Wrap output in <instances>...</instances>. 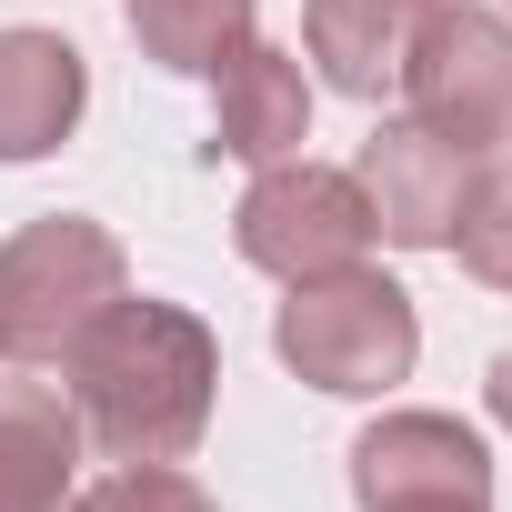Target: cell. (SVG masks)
Here are the masks:
<instances>
[{"instance_id": "4fadbf2b", "label": "cell", "mask_w": 512, "mask_h": 512, "mask_svg": "<svg viewBox=\"0 0 512 512\" xmlns=\"http://www.w3.org/2000/svg\"><path fill=\"white\" fill-rule=\"evenodd\" d=\"M71 512H221L181 462H111L101 482L71 492Z\"/></svg>"}, {"instance_id": "7a4b0ae2", "label": "cell", "mask_w": 512, "mask_h": 512, "mask_svg": "<svg viewBox=\"0 0 512 512\" xmlns=\"http://www.w3.org/2000/svg\"><path fill=\"white\" fill-rule=\"evenodd\" d=\"M292 302L272 312V352L332 392V402H382L392 382H412L422 362V312L402 282H382L372 262H342L322 282H282Z\"/></svg>"}, {"instance_id": "5b68a950", "label": "cell", "mask_w": 512, "mask_h": 512, "mask_svg": "<svg viewBox=\"0 0 512 512\" xmlns=\"http://www.w3.org/2000/svg\"><path fill=\"white\" fill-rule=\"evenodd\" d=\"M231 241H241V262L272 272V282H322V272L362 262L382 231H372V201H362L352 171L292 151V161H272V171H251V191H241V211H231Z\"/></svg>"}, {"instance_id": "e0dca14e", "label": "cell", "mask_w": 512, "mask_h": 512, "mask_svg": "<svg viewBox=\"0 0 512 512\" xmlns=\"http://www.w3.org/2000/svg\"><path fill=\"white\" fill-rule=\"evenodd\" d=\"M502 21H512V0H502Z\"/></svg>"}, {"instance_id": "6da1fadb", "label": "cell", "mask_w": 512, "mask_h": 512, "mask_svg": "<svg viewBox=\"0 0 512 512\" xmlns=\"http://www.w3.org/2000/svg\"><path fill=\"white\" fill-rule=\"evenodd\" d=\"M211 392H221L211 322L151 292L101 302L61 352V402L81 412V442L111 462H181L211 432Z\"/></svg>"}, {"instance_id": "5bb4252c", "label": "cell", "mask_w": 512, "mask_h": 512, "mask_svg": "<svg viewBox=\"0 0 512 512\" xmlns=\"http://www.w3.org/2000/svg\"><path fill=\"white\" fill-rule=\"evenodd\" d=\"M452 251H462V272H472V282L512 292V181H482V191H472V211H462Z\"/></svg>"}, {"instance_id": "3957f363", "label": "cell", "mask_w": 512, "mask_h": 512, "mask_svg": "<svg viewBox=\"0 0 512 512\" xmlns=\"http://www.w3.org/2000/svg\"><path fill=\"white\" fill-rule=\"evenodd\" d=\"M121 292H131V262H121L111 221H91V211L21 221L0 241V362L11 372H51L81 342V322L101 302H121Z\"/></svg>"}, {"instance_id": "ba28073f", "label": "cell", "mask_w": 512, "mask_h": 512, "mask_svg": "<svg viewBox=\"0 0 512 512\" xmlns=\"http://www.w3.org/2000/svg\"><path fill=\"white\" fill-rule=\"evenodd\" d=\"M312 141V81L282 41L251 31L241 51L211 61V151L221 161H251V171H272Z\"/></svg>"}, {"instance_id": "8fae6325", "label": "cell", "mask_w": 512, "mask_h": 512, "mask_svg": "<svg viewBox=\"0 0 512 512\" xmlns=\"http://www.w3.org/2000/svg\"><path fill=\"white\" fill-rule=\"evenodd\" d=\"M412 11L422 0H302V51L322 61V81L342 101H382L392 71H402Z\"/></svg>"}, {"instance_id": "2e32d148", "label": "cell", "mask_w": 512, "mask_h": 512, "mask_svg": "<svg viewBox=\"0 0 512 512\" xmlns=\"http://www.w3.org/2000/svg\"><path fill=\"white\" fill-rule=\"evenodd\" d=\"M392 512H492V502H392Z\"/></svg>"}, {"instance_id": "8992f818", "label": "cell", "mask_w": 512, "mask_h": 512, "mask_svg": "<svg viewBox=\"0 0 512 512\" xmlns=\"http://www.w3.org/2000/svg\"><path fill=\"white\" fill-rule=\"evenodd\" d=\"M352 181H362L372 231L392 251H452V231H462V211H472V191L492 171H482V151H462V141H442V131H422L402 111V121H382L362 141V171Z\"/></svg>"}, {"instance_id": "7c38bea8", "label": "cell", "mask_w": 512, "mask_h": 512, "mask_svg": "<svg viewBox=\"0 0 512 512\" xmlns=\"http://www.w3.org/2000/svg\"><path fill=\"white\" fill-rule=\"evenodd\" d=\"M251 21H262V0H131L141 61H161V71H181V81H211V61L241 51Z\"/></svg>"}, {"instance_id": "52a82bcc", "label": "cell", "mask_w": 512, "mask_h": 512, "mask_svg": "<svg viewBox=\"0 0 512 512\" xmlns=\"http://www.w3.org/2000/svg\"><path fill=\"white\" fill-rule=\"evenodd\" d=\"M352 502H492V442L462 412H382L352 432Z\"/></svg>"}, {"instance_id": "9c48e42d", "label": "cell", "mask_w": 512, "mask_h": 512, "mask_svg": "<svg viewBox=\"0 0 512 512\" xmlns=\"http://www.w3.org/2000/svg\"><path fill=\"white\" fill-rule=\"evenodd\" d=\"M91 111V61L61 41V31H31L11 21L0 31V161H51Z\"/></svg>"}, {"instance_id": "9a60e30c", "label": "cell", "mask_w": 512, "mask_h": 512, "mask_svg": "<svg viewBox=\"0 0 512 512\" xmlns=\"http://www.w3.org/2000/svg\"><path fill=\"white\" fill-rule=\"evenodd\" d=\"M482 412L512 432V352H492V372H482Z\"/></svg>"}, {"instance_id": "30bf717a", "label": "cell", "mask_w": 512, "mask_h": 512, "mask_svg": "<svg viewBox=\"0 0 512 512\" xmlns=\"http://www.w3.org/2000/svg\"><path fill=\"white\" fill-rule=\"evenodd\" d=\"M81 412L51 382H0V512H71Z\"/></svg>"}, {"instance_id": "277c9868", "label": "cell", "mask_w": 512, "mask_h": 512, "mask_svg": "<svg viewBox=\"0 0 512 512\" xmlns=\"http://www.w3.org/2000/svg\"><path fill=\"white\" fill-rule=\"evenodd\" d=\"M392 91L412 101L422 131H442L462 151L512 141V21L482 11V0H422Z\"/></svg>"}]
</instances>
